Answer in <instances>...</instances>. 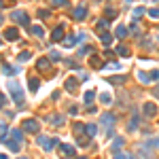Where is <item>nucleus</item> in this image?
I'll use <instances>...</instances> for the list:
<instances>
[{
  "instance_id": "obj_39",
  "label": "nucleus",
  "mask_w": 159,
  "mask_h": 159,
  "mask_svg": "<svg viewBox=\"0 0 159 159\" xmlns=\"http://www.w3.org/2000/svg\"><path fill=\"white\" fill-rule=\"evenodd\" d=\"M157 2H159V0H157Z\"/></svg>"
},
{
  "instance_id": "obj_1",
  "label": "nucleus",
  "mask_w": 159,
  "mask_h": 159,
  "mask_svg": "<svg viewBox=\"0 0 159 159\" xmlns=\"http://www.w3.org/2000/svg\"><path fill=\"white\" fill-rule=\"evenodd\" d=\"M9 89L13 91V100H15L17 104H21V102H23V93H21V89H19V85H17L15 81H11V83H9Z\"/></svg>"
},
{
  "instance_id": "obj_23",
  "label": "nucleus",
  "mask_w": 159,
  "mask_h": 159,
  "mask_svg": "<svg viewBox=\"0 0 159 159\" xmlns=\"http://www.w3.org/2000/svg\"><path fill=\"white\" fill-rule=\"evenodd\" d=\"M91 66H93V68H100V66H102L100 57H96V55H93V57H91Z\"/></svg>"
},
{
  "instance_id": "obj_2",
  "label": "nucleus",
  "mask_w": 159,
  "mask_h": 159,
  "mask_svg": "<svg viewBox=\"0 0 159 159\" xmlns=\"http://www.w3.org/2000/svg\"><path fill=\"white\" fill-rule=\"evenodd\" d=\"M21 129H23V132H30V134H34V132H38V121L26 119L23 123H21Z\"/></svg>"
},
{
  "instance_id": "obj_4",
  "label": "nucleus",
  "mask_w": 159,
  "mask_h": 159,
  "mask_svg": "<svg viewBox=\"0 0 159 159\" xmlns=\"http://www.w3.org/2000/svg\"><path fill=\"white\" fill-rule=\"evenodd\" d=\"M38 144L42 146V149H47V151H49L53 144H57V140H55V138H47V136H40V138H38Z\"/></svg>"
},
{
  "instance_id": "obj_25",
  "label": "nucleus",
  "mask_w": 159,
  "mask_h": 159,
  "mask_svg": "<svg viewBox=\"0 0 159 159\" xmlns=\"http://www.w3.org/2000/svg\"><path fill=\"white\" fill-rule=\"evenodd\" d=\"M49 123L57 125V123H62V117H60V115H57V117H49Z\"/></svg>"
},
{
  "instance_id": "obj_13",
  "label": "nucleus",
  "mask_w": 159,
  "mask_h": 159,
  "mask_svg": "<svg viewBox=\"0 0 159 159\" xmlns=\"http://www.w3.org/2000/svg\"><path fill=\"white\" fill-rule=\"evenodd\" d=\"M36 68H38V70H47V68H49V60H47V57H40L38 62H36Z\"/></svg>"
},
{
  "instance_id": "obj_6",
  "label": "nucleus",
  "mask_w": 159,
  "mask_h": 159,
  "mask_svg": "<svg viewBox=\"0 0 159 159\" xmlns=\"http://www.w3.org/2000/svg\"><path fill=\"white\" fill-rule=\"evenodd\" d=\"M77 87H79L77 77H68V81H66V89H68L70 93H74V91H77Z\"/></svg>"
},
{
  "instance_id": "obj_14",
  "label": "nucleus",
  "mask_w": 159,
  "mask_h": 159,
  "mask_svg": "<svg viewBox=\"0 0 159 159\" xmlns=\"http://www.w3.org/2000/svg\"><path fill=\"white\" fill-rule=\"evenodd\" d=\"M100 38H102V42H104V45H110V42H113V36H110L106 30H104V32H100Z\"/></svg>"
},
{
  "instance_id": "obj_17",
  "label": "nucleus",
  "mask_w": 159,
  "mask_h": 159,
  "mask_svg": "<svg viewBox=\"0 0 159 159\" xmlns=\"http://www.w3.org/2000/svg\"><path fill=\"white\" fill-rule=\"evenodd\" d=\"M115 34H117V38H125V36H127V30H125L123 26H119V28L115 30Z\"/></svg>"
},
{
  "instance_id": "obj_28",
  "label": "nucleus",
  "mask_w": 159,
  "mask_h": 159,
  "mask_svg": "<svg viewBox=\"0 0 159 159\" xmlns=\"http://www.w3.org/2000/svg\"><path fill=\"white\" fill-rule=\"evenodd\" d=\"M74 42H77V38L70 36V38H66V47H74Z\"/></svg>"
},
{
  "instance_id": "obj_20",
  "label": "nucleus",
  "mask_w": 159,
  "mask_h": 159,
  "mask_svg": "<svg viewBox=\"0 0 159 159\" xmlns=\"http://www.w3.org/2000/svg\"><path fill=\"white\" fill-rule=\"evenodd\" d=\"M26 60H30V53H28V51H23V53L17 55V62H26Z\"/></svg>"
},
{
  "instance_id": "obj_26",
  "label": "nucleus",
  "mask_w": 159,
  "mask_h": 159,
  "mask_svg": "<svg viewBox=\"0 0 159 159\" xmlns=\"http://www.w3.org/2000/svg\"><path fill=\"white\" fill-rule=\"evenodd\" d=\"M142 13H144V9H142V6H136V9H134V17H140Z\"/></svg>"
},
{
  "instance_id": "obj_36",
  "label": "nucleus",
  "mask_w": 159,
  "mask_h": 159,
  "mask_svg": "<svg viewBox=\"0 0 159 159\" xmlns=\"http://www.w3.org/2000/svg\"><path fill=\"white\" fill-rule=\"evenodd\" d=\"M0 23H2V15H0Z\"/></svg>"
},
{
  "instance_id": "obj_30",
  "label": "nucleus",
  "mask_w": 159,
  "mask_h": 159,
  "mask_svg": "<svg viewBox=\"0 0 159 159\" xmlns=\"http://www.w3.org/2000/svg\"><path fill=\"white\" fill-rule=\"evenodd\" d=\"M87 134L89 136H96V125H87Z\"/></svg>"
},
{
  "instance_id": "obj_9",
  "label": "nucleus",
  "mask_w": 159,
  "mask_h": 159,
  "mask_svg": "<svg viewBox=\"0 0 159 159\" xmlns=\"http://www.w3.org/2000/svg\"><path fill=\"white\" fill-rule=\"evenodd\" d=\"M60 155H62V157H72V155H74V149H72V146H68V144H62Z\"/></svg>"
},
{
  "instance_id": "obj_16",
  "label": "nucleus",
  "mask_w": 159,
  "mask_h": 159,
  "mask_svg": "<svg viewBox=\"0 0 159 159\" xmlns=\"http://www.w3.org/2000/svg\"><path fill=\"white\" fill-rule=\"evenodd\" d=\"M138 79L142 81V83H151V74H146V72H142V70H138Z\"/></svg>"
},
{
  "instance_id": "obj_19",
  "label": "nucleus",
  "mask_w": 159,
  "mask_h": 159,
  "mask_svg": "<svg viewBox=\"0 0 159 159\" xmlns=\"http://www.w3.org/2000/svg\"><path fill=\"white\" fill-rule=\"evenodd\" d=\"M117 53L123 55V57H127V55H129V49H127V47H117Z\"/></svg>"
},
{
  "instance_id": "obj_37",
  "label": "nucleus",
  "mask_w": 159,
  "mask_h": 159,
  "mask_svg": "<svg viewBox=\"0 0 159 159\" xmlns=\"http://www.w3.org/2000/svg\"><path fill=\"white\" fill-rule=\"evenodd\" d=\"M77 159H85V157H77Z\"/></svg>"
},
{
  "instance_id": "obj_31",
  "label": "nucleus",
  "mask_w": 159,
  "mask_h": 159,
  "mask_svg": "<svg viewBox=\"0 0 159 159\" xmlns=\"http://www.w3.org/2000/svg\"><path fill=\"white\" fill-rule=\"evenodd\" d=\"M55 6H62V4H66V0H51Z\"/></svg>"
},
{
  "instance_id": "obj_27",
  "label": "nucleus",
  "mask_w": 159,
  "mask_h": 159,
  "mask_svg": "<svg viewBox=\"0 0 159 159\" xmlns=\"http://www.w3.org/2000/svg\"><path fill=\"white\" fill-rule=\"evenodd\" d=\"M102 102H104V104H110V102H113V100H110V93H102Z\"/></svg>"
},
{
  "instance_id": "obj_3",
  "label": "nucleus",
  "mask_w": 159,
  "mask_h": 159,
  "mask_svg": "<svg viewBox=\"0 0 159 159\" xmlns=\"http://www.w3.org/2000/svg\"><path fill=\"white\" fill-rule=\"evenodd\" d=\"M13 19H15L17 23H21V26H28V23H30V17H28L26 11H15V13H13Z\"/></svg>"
},
{
  "instance_id": "obj_24",
  "label": "nucleus",
  "mask_w": 159,
  "mask_h": 159,
  "mask_svg": "<svg viewBox=\"0 0 159 159\" xmlns=\"http://www.w3.org/2000/svg\"><path fill=\"white\" fill-rule=\"evenodd\" d=\"M32 30V34H36V36H42L45 32H42V28H38V26H34V28H30Z\"/></svg>"
},
{
  "instance_id": "obj_5",
  "label": "nucleus",
  "mask_w": 159,
  "mask_h": 159,
  "mask_svg": "<svg viewBox=\"0 0 159 159\" xmlns=\"http://www.w3.org/2000/svg\"><path fill=\"white\" fill-rule=\"evenodd\" d=\"M64 34H66V30L60 26V28H55L53 32H51V42H60V40L64 38Z\"/></svg>"
},
{
  "instance_id": "obj_15",
  "label": "nucleus",
  "mask_w": 159,
  "mask_h": 159,
  "mask_svg": "<svg viewBox=\"0 0 159 159\" xmlns=\"http://www.w3.org/2000/svg\"><path fill=\"white\" fill-rule=\"evenodd\" d=\"M28 87H30V91H36V89H38V79H36V77H32L30 83H28Z\"/></svg>"
},
{
  "instance_id": "obj_10",
  "label": "nucleus",
  "mask_w": 159,
  "mask_h": 159,
  "mask_svg": "<svg viewBox=\"0 0 159 159\" xmlns=\"http://www.w3.org/2000/svg\"><path fill=\"white\" fill-rule=\"evenodd\" d=\"M85 15H87V11H85V6H77V9L72 11V17H74V19H83Z\"/></svg>"
},
{
  "instance_id": "obj_18",
  "label": "nucleus",
  "mask_w": 159,
  "mask_h": 159,
  "mask_svg": "<svg viewBox=\"0 0 159 159\" xmlns=\"http://www.w3.org/2000/svg\"><path fill=\"white\" fill-rule=\"evenodd\" d=\"M106 28H108V19H100V21H98V30H100V32H104Z\"/></svg>"
},
{
  "instance_id": "obj_8",
  "label": "nucleus",
  "mask_w": 159,
  "mask_h": 159,
  "mask_svg": "<svg viewBox=\"0 0 159 159\" xmlns=\"http://www.w3.org/2000/svg\"><path fill=\"white\" fill-rule=\"evenodd\" d=\"M4 38H6V40H17V38H19V32H17V28H9V30L4 32Z\"/></svg>"
},
{
  "instance_id": "obj_21",
  "label": "nucleus",
  "mask_w": 159,
  "mask_h": 159,
  "mask_svg": "<svg viewBox=\"0 0 159 159\" xmlns=\"http://www.w3.org/2000/svg\"><path fill=\"white\" fill-rule=\"evenodd\" d=\"M93 96H96L93 91H87V93H85V104H91V102H93Z\"/></svg>"
},
{
  "instance_id": "obj_35",
  "label": "nucleus",
  "mask_w": 159,
  "mask_h": 159,
  "mask_svg": "<svg viewBox=\"0 0 159 159\" xmlns=\"http://www.w3.org/2000/svg\"><path fill=\"white\" fill-rule=\"evenodd\" d=\"M0 159H6V155H0Z\"/></svg>"
},
{
  "instance_id": "obj_7",
  "label": "nucleus",
  "mask_w": 159,
  "mask_h": 159,
  "mask_svg": "<svg viewBox=\"0 0 159 159\" xmlns=\"http://www.w3.org/2000/svg\"><path fill=\"white\" fill-rule=\"evenodd\" d=\"M144 115H146V117H155V115H157V106H155L153 102H146V104H144Z\"/></svg>"
},
{
  "instance_id": "obj_29",
  "label": "nucleus",
  "mask_w": 159,
  "mask_h": 159,
  "mask_svg": "<svg viewBox=\"0 0 159 159\" xmlns=\"http://www.w3.org/2000/svg\"><path fill=\"white\" fill-rule=\"evenodd\" d=\"M115 15H117V11H115V9H106V17H108V19H110V17H115Z\"/></svg>"
},
{
  "instance_id": "obj_34",
  "label": "nucleus",
  "mask_w": 159,
  "mask_h": 159,
  "mask_svg": "<svg viewBox=\"0 0 159 159\" xmlns=\"http://www.w3.org/2000/svg\"><path fill=\"white\" fill-rule=\"evenodd\" d=\"M155 96H157V98H159V87H157V89H155Z\"/></svg>"
},
{
  "instance_id": "obj_38",
  "label": "nucleus",
  "mask_w": 159,
  "mask_h": 159,
  "mask_svg": "<svg viewBox=\"0 0 159 159\" xmlns=\"http://www.w3.org/2000/svg\"><path fill=\"white\" fill-rule=\"evenodd\" d=\"M21 159H26V157H21Z\"/></svg>"
},
{
  "instance_id": "obj_32",
  "label": "nucleus",
  "mask_w": 159,
  "mask_h": 159,
  "mask_svg": "<svg viewBox=\"0 0 159 159\" xmlns=\"http://www.w3.org/2000/svg\"><path fill=\"white\" fill-rule=\"evenodd\" d=\"M151 79H153V81H159V70H155V72H151Z\"/></svg>"
},
{
  "instance_id": "obj_22",
  "label": "nucleus",
  "mask_w": 159,
  "mask_h": 159,
  "mask_svg": "<svg viewBox=\"0 0 159 159\" xmlns=\"http://www.w3.org/2000/svg\"><path fill=\"white\" fill-rule=\"evenodd\" d=\"M149 17L151 19H159V9H151L149 11Z\"/></svg>"
},
{
  "instance_id": "obj_33",
  "label": "nucleus",
  "mask_w": 159,
  "mask_h": 159,
  "mask_svg": "<svg viewBox=\"0 0 159 159\" xmlns=\"http://www.w3.org/2000/svg\"><path fill=\"white\" fill-rule=\"evenodd\" d=\"M2 106H4V96L0 93V108H2Z\"/></svg>"
},
{
  "instance_id": "obj_12",
  "label": "nucleus",
  "mask_w": 159,
  "mask_h": 159,
  "mask_svg": "<svg viewBox=\"0 0 159 159\" xmlns=\"http://www.w3.org/2000/svg\"><path fill=\"white\" fill-rule=\"evenodd\" d=\"M11 138H13V142L21 144V140H23V136H21V129H13V132H11Z\"/></svg>"
},
{
  "instance_id": "obj_11",
  "label": "nucleus",
  "mask_w": 159,
  "mask_h": 159,
  "mask_svg": "<svg viewBox=\"0 0 159 159\" xmlns=\"http://www.w3.org/2000/svg\"><path fill=\"white\" fill-rule=\"evenodd\" d=\"M113 123H115V117H113L110 113H104V115H102V125L108 127V125H113Z\"/></svg>"
}]
</instances>
